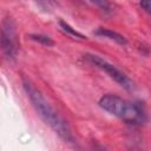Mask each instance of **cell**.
Wrapping results in <instances>:
<instances>
[{
  "instance_id": "cell-7",
  "label": "cell",
  "mask_w": 151,
  "mask_h": 151,
  "mask_svg": "<svg viewBox=\"0 0 151 151\" xmlns=\"http://www.w3.org/2000/svg\"><path fill=\"white\" fill-rule=\"evenodd\" d=\"M59 25H60V27L63 28V31H65L66 33H68V34H71V35H73V37H76V38H79V39H86L85 35H83L81 33L77 32L73 27H71V26H70L67 22H65L64 20H60V21H59Z\"/></svg>"
},
{
  "instance_id": "cell-3",
  "label": "cell",
  "mask_w": 151,
  "mask_h": 151,
  "mask_svg": "<svg viewBox=\"0 0 151 151\" xmlns=\"http://www.w3.org/2000/svg\"><path fill=\"white\" fill-rule=\"evenodd\" d=\"M84 59H86L90 64L94 65L96 67L103 70L105 73L109 74L110 78H112L116 83H118L122 87L131 91L134 88V84L133 81L120 70H118L116 66H113L112 64H110L109 61H106L105 59H103L101 57L97 55V54H92V53H86L84 54Z\"/></svg>"
},
{
  "instance_id": "cell-2",
  "label": "cell",
  "mask_w": 151,
  "mask_h": 151,
  "mask_svg": "<svg viewBox=\"0 0 151 151\" xmlns=\"http://www.w3.org/2000/svg\"><path fill=\"white\" fill-rule=\"evenodd\" d=\"M99 106L131 125H142L146 120L145 111L140 104L129 101L114 94L103 96L99 99Z\"/></svg>"
},
{
  "instance_id": "cell-9",
  "label": "cell",
  "mask_w": 151,
  "mask_h": 151,
  "mask_svg": "<svg viewBox=\"0 0 151 151\" xmlns=\"http://www.w3.org/2000/svg\"><path fill=\"white\" fill-rule=\"evenodd\" d=\"M37 4L44 9V11H52L53 7L57 5L55 0H37Z\"/></svg>"
},
{
  "instance_id": "cell-8",
  "label": "cell",
  "mask_w": 151,
  "mask_h": 151,
  "mask_svg": "<svg viewBox=\"0 0 151 151\" xmlns=\"http://www.w3.org/2000/svg\"><path fill=\"white\" fill-rule=\"evenodd\" d=\"M28 37L32 40L38 41V42H40V44H42L45 46H53L54 45V41L50 37H47V35H42V34H29Z\"/></svg>"
},
{
  "instance_id": "cell-1",
  "label": "cell",
  "mask_w": 151,
  "mask_h": 151,
  "mask_svg": "<svg viewBox=\"0 0 151 151\" xmlns=\"http://www.w3.org/2000/svg\"><path fill=\"white\" fill-rule=\"evenodd\" d=\"M24 88L27 93L32 105L34 106L38 114L42 118V120L66 143H74V136L67 122H65L58 112L51 106V104L45 99L40 91H38L33 85L27 81H24Z\"/></svg>"
},
{
  "instance_id": "cell-5",
  "label": "cell",
  "mask_w": 151,
  "mask_h": 151,
  "mask_svg": "<svg viewBox=\"0 0 151 151\" xmlns=\"http://www.w3.org/2000/svg\"><path fill=\"white\" fill-rule=\"evenodd\" d=\"M96 35H99V37H104V38H109L113 41H116L117 44H120V45H126L127 44V40L124 35L114 32V31H111L109 28H104V27H99L96 29L94 32Z\"/></svg>"
},
{
  "instance_id": "cell-6",
  "label": "cell",
  "mask_w": 151,
  "mask_h": 151,
  "mask_svg": "<svg viewBox=\"0 0 151 151\" xmlns=\"http://www.w3.org/2000/svg\"><path fill=\"white\" fill-rule=\"evenodd\" d=\"M86 2L98 7L99 9H101L103 12H106V13H110L112 11V7L110 5V2L107 0H85Z\"/></svg>"
},
{
  "instance_id": "cell-4",
  "label": "cell",
  "mask_w": 151,
  "mask_h": 151,
  "mask_svg": "<svg viewBox=\"0 0 151 151\" xmlns=\"http://www.w3.org/2000/svg\"><path fill=\"white\" fill-rule=\"evenodd\" d=\"M1 47L8 59H14L18 52V37L14 22L7 18L2 22L1 29Z\"/></svg>"
},
{
  "instance_id": "cell-10",
  "label": "cell",
  "mask_w": 151,
  "mask_h": 151,
  "mask_svg": "<svg viewBox=\"0 0 151 151\" xmlns=\"http://www.w3.org/2000/svg\"><path fill=\"white\" fill-rule=\"evenodd\" d=\"M139 5L147 14L151 15V0H140Z\"/></svg>"
}]
</instances>
